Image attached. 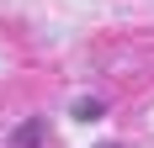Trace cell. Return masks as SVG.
<instances>
[{"instance_id":"cell-1","label":"cell","mask_w":154,"mask_h":148,"mask_svg":"<svg viewBox=\"0 0 154 148\" xmlns=\"http://www.w3.org/2000/svg\"><path fill=\"white\" fill-rule=\"evenodd\" d=\"M75 117H80V122H96V117H101V101H80Z\"/></svg>"}]
</instances>
